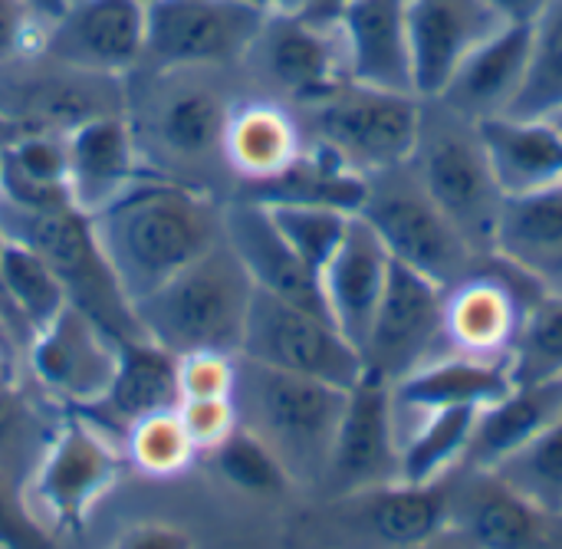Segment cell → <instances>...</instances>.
<instances>
[{"label":"cell","mask_w":562,"mask_h":549,"mask_svg":"<svg viewBox=\"0 0 562 549\" xmlns=\"http://www.w3.org/2000/svg\"><path fill=\"white\" fill-rule=\"evenodd\" d=\"M89 217L128 303L224 240V208L198 188L161 178H135Z\"/></svg>","instance_id":"1"},{"label":"cell","mask_w":562,"mask_h":549,"mask_svg":"<svg viewBox=\"0 0 562 549\" xmlns=\"http://www.w3.org/2000/svg\"><path fill=\"white\" fill-rule=\"evenodd\" d=\"M349 389L277 372L237 356V422L283 464L293 488L319 491Z\"/></svg>","instance_id":"2"},{"label":"cell","mask_w":562,"mask_h":549,"mask_svg":"<svg viewBox=\"0 0 562 549\" xmlns=\"http://www.w3.org/2000/svg\"><path fill=\"white\" fill-rule=\"evenodd\" d=\"M254 283L227 240L132 303L138 329L175 356H240Z\"/></svg>","instance_id":"3"},{"label":"cell","mask_w":562,"mask_h":549,"mask_svg":"<svg viewBox=\"0 0 562 549\" xmlns=\"http://www.w3.org/2000/svg\"><path fill=\"white\" fill-rule=\"evenodd\" d=\"M408 161L461 237L477 254H491L507 198L491 171L477 122L451 112L438 99H425L418 142Z\"/></svg>","instance_id":"4"},{"label":"cell","mask_w":562,"mask_h":549,"mask_svg":"<svg viewBox=\"0 0 562 549\" xmlns=\"http://www.w3.org/2000/svg\"><path fill=\"white\" fill-rule=\"evenodd\" d=\"M0 231L33 247L59 277L69 306L99 323L115 343L128 336H145L135 323L128 296L122 293L99 247L89 214L72 204L53 211H13L0 204Z\"/></svg>","instance_id":"5"},{"label":"cell","mask_w":562,"mask_h":549,"mask_svg":"<svg viewBox=\"0 0 562 549\" xmlns=\"http://www.w3.org/2000/svg\"><path fill=\"white\" fill-rule=\"evenodd\" d=\"M359 217L375 231L389 257L441 290L471 273L487 254H477L448 214L425 191L412 161L379 171L366 181Z\"/></svg>","instance_id":"6"},{"label":"cell","mask_w":562,"mask_h":549,"mask_svg":"<svg viewBox=\"0 0 562 549\" xmlns=\"http://www.w3.org/2000/svg\"><path fill=\"white\" fill-rule=\"evenodd\" d=\"M448 524V484L392 481L339 497H316L300 520V544L316 549H412Z\"/></svg>","instance_id":"7"},{"label":"cell","mask_w":562,"mask_h":549,"mask_svg":"<svg viewBox=\"0 0 562 549\" xmlns=\"http://www.w3.org/2000/svg\"><path fill=\"white\" fill-rule=\"evenodd\" d=\"M422 105L415 92H395L346 79L326 99L306 109L310 142L329 148L352 171L372 178L412 158Z\"/></svg>","instance_id":"8"},{"label":"cell","mask_w":562,"mask_h":549,"mask_svg":"<svg viewBox=\"0 0 562 549\" xmlns=\"http://www.w3.org/2000/svg\"><path fill=\"white\" fill-rule=\"evenodd\" d=\"M267 23L254 0H145V56L151 72L227 66L247 56Z\"/></svg>","instance_id":"9"},{"label":"cell","mask_w":562,"mask_h":549,"mask_svg":"<svg viewBox=\"0 0 562 549\" xmlns=\"http://www.w3.org/2000/svg\"><path fill=\"white\" fill-rule=\"evenodd\" d=\"M240 359L339 389H352L362 379L359 349L329 316L277 300L263 290H254Z\"/></svg>","instance_id":"10"},{"label":"cell","mask_w":562,"mask_h":549,"mask_svg":"<svg viewBox=\"0 0 562 549\" xmlns=\"http://www.w3.org/2000/svg\"><path fill=\"white\" fill-rule=\"evenodd\" d=\"M125 458L109 432L82 412H72L53 432L30 484V501L43 524L79 534L95 504L119 484Z\"/></svg>","instance_id":"11"},{"label":"cell","mask_w":562,"mask_h":549,"mask_svg":"<svg viewBox=\"0 0 562 549\" xmlns=\"http://www.w3.org/2000/svg\"><path fill=\"white\" fill-rule=\"evenodd\" d=\"M540 293L517 267L487 254L471 273L445 287V349L510 366L524 316Z\"/></svg>","instance_id":"12"},{"label":"cell","mask_w":562,"mask_h":549,"mask_svg":"<svg viewBox=\"0 0 562 549\" xmlns=\"http://www.w3.org/2000/svg\"><path fill=\"white\" fill-rule=\"evenodd\" d=\"M445 352V290L392 260L382 303L359 349L362 372L395 385Z\"/></svg>","instance_id":"13"},{"label":"cell","mask_w":562,"mask_h":549,"mask_svg":"<svg viewBox=\"0 0 562 549\" xmlns=\"http://www.w3.org/2000/svg\"><path fill=\"white\" fill-rule=\"evenodd\" d=\"M398 481V425L392 385L362 372L349 389L316 497H339Z\"/></svg>","instance_id":"14"},{"label":"cell","mask_w":562,"mask_h":549,"mask_svg":"<svg viewBox=\"0 0 562 549\" xmlns=\"http://www.w3.org/2000/svg\"><path fill=\"white\" fill-rule=\"evenodd\" d=\"M43 46L66 69L119 79L145 56V0H69Z\"/></svg>","instance_id":"15"},{"label":"cell","mask_w":562,"mask_h":549,"mask_svg":"<svg viewBox=\"0 0 562 549\" xmlns=\"http://www.w3.org/2000/svg\"><path fill=\"white\" fill-rule=\"evenodd\" d=\"M448 527L481 549H543L557 514L527 501L497 471L461 464L445 478Z\"/></svg>","instance_id":"16"},{"label":"cell","mask_w":562,"mask_h":549,"mask_svg":"<svg viewBox=\"0 0 562 549\" xmlns=\"http://www.w3.org/2000/svg\"><path fill=\"white\" fill-rule=\"evenodd\" d=\"M115 346L99 323L66 306L49 326L33 333L30 369L53 399L82 412L105 395L115 372Z\"/></svg>","instance_id":"17"},{"label":"cell","mask_w":562,"mask_h":549,"mask_svg":"<svg viewBox=\"0 0 562 549\" xmlns=\"http://www.w3.org/2000/svg\"><path fill=\"white\" fill-rule=\"evenodd\" d=\"M250 53H257L263 76L303 109L316 105L349 79L339 33L319 30L296 13H267Z\"/></svg>","instance_id":"18"},{"label":"cell","mask_w":562,"mask_h":549,"mask_svg":"<svg viewBox=\"0 0 562 549\" xmlns=\"http://www.w3.org/2000/svg\"><path fill=\"white\" fill-rule=\"evenodd\" d=\"M504 20L487 0H408L412 79L418 99H435L454 69L497 30Z\"/></svg>","instance_id":"19"},{"label":"cell","mask_w":562,"mask_h":549,"mask_svg":"<svg viewBox=\"0 0 562 549\" xmlns=\"http://www.w3.org/2000/svg\"><path fill=\"white\" fill-rule=\"evenodd\" d=\"M178 402V356L148 336H128L115 346V372L105 395L82 408V415L92 418L102 432H119L125 438L135 422L158 412H175Z\"/></svg>","instance_id":"20"},{"label":"cell","mask_w":562,"mask_h":549,"mask_svg":"<svg viewBox=\"0 0 562 549\" xmlns=\"http://www.w3.org/2000/svg\"><path fill=\"white\" fill-rule=\"evenodd\" d=\"M224 240L244 264L254 290L326 316L319 277L280 237L263 204L240 198L224 208Z\"/></svg>","instance_id":"21"},{"label":"cell","mask_w":562,"mask_h":549,"mask_svg":"<svg viewBox=\"0 0 562 549\" xmlns=\"http://www.w3.org/2000/svg\"><path fill=\"white\" fill-rule=\"evenodd\" d=\"M527 63L530 23H504L454 69L435 99L471 122L510 115L527 79Z\"/></svg>","instance_id":"22"},{"label":"cell","mask_w":562,"mask_h":549,"mask_svg":"<svg viewBox=\"0 0 562 549\" xmlns=\"http://www.w3.org/2000/svg\"><path fill=\"white\" fill-rule=\"evenodd\" d=\"M392 273V257L375 237V231L356 214L339 250L319 273L323 306L336 329L362 349L372 316L382 303L385 283Z\"/></svg>","instance_id":"23"},{"label":"cell","mask_w":562,"mask_h":549,"mask_svg":"<svg viewBox=\"0 0 562 549\" xmlns=\"http://www.w3.org/2000/svg\"><path fill=\"white\" fill-rule=\"evenodd\" d=\"M63 142L69 201L82 214L102 211L138 178L135 135L119 112H102L72 125L63 132Z\"/></svg>","instance_id":"24"},{"label":"cell","mask_w":562,"mask_h":549,"mask_svg":"<svg viewBox=\"0 0 562 549\" xmlns=\"http://www.w3.org/2000/svg\"><path fill=\"white\" fill-rule=\"evenodd\" d=\"M346 76L362 86L415 92L408 0H356L336 26Z\"/></svg>","instance_id":"25"},{"label":"cell","mask_w":562,"mask_h":549,"mask_svg":"<svg viewBox=\"0 0 562 549\" xmlns=\"http://www.w3.org/2000/svg\"><path fill=\"white\" fill-rule=\"evenodd\" d=\"M491 254L517 267L543 293H562V181L504 201Z\"/></svg>","instance_id":"26"},{"label":"cell","mask_w":562,"mask_h":549,"mask_svg":"<svg viewBox=\"0 0 562 549\" xmlns=\"http://www.w3.org/2000/svg\"><path fill=\"white\" fill-rule=\"evenodd\" d=\"M504 198H527L562 181V132L553 119L497 115L477 122Z\"/></svg>","instance_id":"27"},{"label":"cell","mask_w":562,"mask_h":549,"mask_svg":"<svg viewBox=\"0 0 562 549\" xmlns=\"http://www.w3.org/2000/svg\"><path fill=\"white\" fill-rule=\"evenodd\" d=\"M514 385L507 362H481L445 352L392 385L395 418L448 408H484Z\"/></svg>","instance_id":"28"},{"label":"cell","mask_w":562,"mask_h":549,"mask_svg":"<svg viewBox=\"0 0 562 549\" xmlns=\"http://www.w3.org/2000/svg\"><path fill=\"white\" fill-rule=\"evenodd\" d=\"M562 412V379L557 382H530L510 385L504 395L487 402L471 432L468 458L471 468H501L524 445H530Z\"/></svg>","instance_id":"29"},{"label":"cell","mask_w":562,"mask_h":549,"mask_svg":"<svg viewBox=\"0 0 562 549\" xmlns=\"http://www.w3.org/2000/svg\"><path fill=\"white\" fill-rule=\"evenodd\" d=\"M366 175L352 171L329 148L306 142L303 152L273 178L247 184L240 198L257 204H300V208H333L342 214H359L366 201Z\"/></svg>","instance_id":"30"},{"label":"cell","mask_w":562,"mask_h":549,"mask_svg":"<svg viewBox=\"0 0 562 549\" xmlns=\"http://www.w3.org/2000/svg\"><path fill=\"white\" fill-rule=\"evenodd\" d=\"M0 204L13 211H53L72 204L63 132L23 128L0 145Z\"/></svg>","instance_id":"31"},{"label":"cell","mask_w":562,"mask_h":549,"mask_svg":"<svg viewBox=\"0 0 562 549\" xmlns=\"http://www.w3.org/2000/svg\"><path fill=\"white\" fill-rule=\"evenodd\" d=\"M306 138L293 112L280 102H244L231 109L224 128V155L231 168L247 181H267L280 175L300 152Z\"/></svg>","instance_id":"32"},{"label":"cell","mask_w":562,"mask_h":549,"mask_svg":"<svg viewBox=\"0 0 562 549\" xmlns=\"http://www.w3.org/2000/svg\"><path fill=\"white\" fill-rule=\"evenodd\" d=\"M481 408L425 412L395 418L398 425V481L435 484L458 471L468 458L474 418Z\"/></svg>","instance_id":"33"},{"label":"cell","mask_w":562,"mask_h":549,"mask_svg":"<svg viewBox=\"0 0 562 549\" xmlns=\"http://www.w3.org/2000/svg\"><path fill=\"white\" fill-rule=\"evenodd\" d=\"M231 105L207 86H175L158 112L155 128L165 148L181 158H201L224 145Z\"/></svg>","instance_id":"34"},{"label":"cell","mask_w":562,"mask_h":549,"mask_svg":"<svg viewBox=\"0 0 562 549\" xmlns=\"http://www.w3.org/2000/svg\"><path fill=\"white\" fill-rule=\"evenodd\" d=\"M0 293L26 320L30 333H40L43 326H49L69 306V296L59 277L53 273V267L33 247L7 234L0 247Z\"/></svg>","instance_id":"35"},{"label":"cell","mask_w":562,"mask_h":549,"mask_svg":"<svg viewBox=\"0 0 562 549\" xmlns=\"http://www.w3.org/2000/svg\"><path fill=\"white\" fill-rule=\"evenodd\" d=\"M562 112V0H553L530 23L527 79L510 115L553 119Z\"/></svg>","instance_id":"36"},{"label":"cell","mask_w":562,"mask_h":549,"mask_svg":"<svg viewBox=\"0 0 562 549\" xmlns=\"http://www.w3.org/2000/svg\"><path fill=\"white\" fill-rule=\"evenodd\" d=\"M510 379L517 385L562 379V293H540L530 303L510 352Z\"/></svg>","instance_id":"37"},{"label":"cell","mask_w":562,"mask_h":549,"mask_svg":"<svg viewBox=\"0 0 562 549\" xmlns=\"http://www.w3.org/2000/svg\"><path fill=\"white\" fill-rule=\"evenodd\" d=\"M214 471L224 484L250 497H280L293 491L290 474L283 471L280 458L244 425H237L217 448L207 451Z\"/></svg>","instance_id":"38"},{"label":"cell","mask_w":562,"mask_h":549,"mask_svg":"<svg viewBox=\"0 0 562 549\" xmlns=\"http://www.w3.org/2000/svg\"><path fill=\"white\" fill-rule=\"evenodd\" d=\"M494 471L537 507L562 514V412Z\"/></svg>","instance_id":"39"},{"label":"cell","mask_w":562,"mask_h":549,"mask_svg":"<svg viewBox=\"0 0 562 549\" xmlns=\"http://www.w3.org/2000/svg\"><path fill=\"white\" fill-rule=\"evenodd\" d=\"M194 458L198 448L191 445L178 408L148 415L125 432V461L145 478H178Z\"/></svg>","instance_id":"40"},{"label":"cell","mask_w":562,"mask_h":549,"mask_svg":"<svg viewBox=\"0 0 562 549\" xmlns=\"http://www.w3.org/2000/svg\"><path fill=\"white\" fill-rule=\"evenodd\" d=\"M280 237L293 247V254L319 277L323 267L339 250L356 214H342L333 208H300V204H263Z\"/></svg>","instance_id":"41"},{"label":"cell","mask_w":562,"mask_h":549,"mask_svg":"<svg viewBox=\"0 0 562 549\" xmlns=\"http://www.w3.org/2000/svg\"><path fill=\"white\" fill-rule=\"evenodd\" d=\"M237 356L227 352H188L178 356L181 399H234Z\"/></svg>","instance_id":"42"},{"label":"cell","mask_w":562,"mask_h":549,"mask_svg":"<svg viewBox=\"0 0 562 549\" xmlns=\"http://www.w3.org/2000/svg\"><path fill=\"white\" fill-rule=\"evenodd\" d=\"M178 418H181L191 445L198 448V455L217 448L240 425L234 399H181Z\"/></svg>","instance_id":"43"},{"label":"cell","mask_w":562,"mask_h":549,"mask_svg":"<svg viewBox=\"0 0 562 549\" xmlns=\"http://www.w3.org/2000/svg\"><path fill=\"white\" fill-rule=\"evenodd\" d=\"M40 16L23 3V0H0V66L33 56L43 46L40 33Z\"/></svg>","instance_id":"44"},{"label":"cell","mask_w":562,"mask_h":549,"mask_svg":"<svg viewBox=\"0 0 562 549\" xmlns=\"http://www.w3.org/2000/svg\"><path fill=\"white\" fill-rule=\"evenodd\" d=\"M0 549H56L53 537L0 478Z\"/></svg>","instance_id":"45"},{"label":"cell","mask_w":562,"mask_h":549,"mask_svg":"<svg viewBox=\"0 0 562 549\" xmlns=\"http://www.w3.org/2000/svg\"><path fill=\"white\" fill-rule=\"evenodd\" d=\"M112 549H194L191 537L171 524H135Z\"/></svg>","instance_id":"46"},{"label":"cell","mask_w":562,"mask_h":549,"mask_svg":"<svg viewBox=\"0 0 562 549\" xmlns=\"http://www.w3.org/2000/svg\"><path fill=\"white\" fill-rule=\"evenodd\" d=\"M352 3L356 0H306L296 16L306 20V23H313V26H319V30H336L339 20L346 16V10Z\"/></svg>","instance_id":"47"},{"label":"cell","mask_w":562,"mask_h":549,"mask_svg":"<svg viewBox=\"0 0 562 549\" xmlns=\"http://www.w3.org/2000/svg\"><path fill=\"white\" fill-rule=\"evenodd\" d=\"M504 23H533L553 0H487Z\"/></svg>","instance_id":"48"},{"label":"cell","mask_w":562,"mask_h":549,"mask_svg":"<svg viewBox=\"0 0 562 549\" xmlns=\"http://www.w3.org/2000/svg\"><path fill=\"white\" fill-rule=\"evenodd\" d=\"M412 549H481L474 540H468L461 530H454V527H441L435 537H428L425 544H418V547H412Z\"/></svg>","instance_id":"49"},{"label":"cell","mask_w":562,"mask_h":549,"mask_svg":"<svg viewBox=\"0 0 562 549\" xmlns=\"http://www.w3.org/2000/svg\"><path fill=\"white\" fill-rule=\"evenodd\" d=\"M43 23H53L66 7H69V0H23Z\"/></svg>","instance_id":"50"},{"label":"cell","mask_w":562,"mask_h":549,"mask_svg":"<svg viewBox=\"0 0 562 549\" xmlns=\"http://www.w3.org/2000/svg\"><path fill=\"white\" fill-rule=\"evenodd\" d=\"M16 422V412H13V389L10 392H0V438L13 428Z\"/></svg>","instance_id":"51"},{"label":"cell","mask_w":562,"mask_h":549,"mask_svg":"<svg viewBox=\"0 0 562 549\" xmlns=\"http://www.w3.org/2000/svg\"><path fill=\"white\" fill-rule=\"evenodd\" d=\"M257 7H263L267 13H300L306 0H254Z\"/></svg>","instance_id":"52"},{"label":"cell","mask_w":562,"mask_h":549,"mask_svg":"<svg viewBox=\"0 0 562 549\" xmlns=\"http://www.w3.org/2000/svg\"><path fill=\"white\" fill-rule=\"evenodd\" d=\"M543 549H562V514L553 517L550 534H547V540H543Z\"/></svg>","instance_id":"53"},{"label":"cell","mask_w":562,"mask_h":549,"mask_svg":"<svg viewBox=\"0 0 562 549\" xmlns=\"http://www.w3.org/2000/svg\"><path fill=\"white\" fill-rule=\"evenodd\" d=\"M553 122H557V128L562 132V112H560V115H553Z\"/></svg>","instance_id":"54"},{"label":"cell","mask_w":562,"mask_h":549,"mask_svg":"<svg viewBox=\"0 0 562 549\" xmlns=\"http://www.w3.org/2000/svg\"><path fill=\"white\" fill-rule=\"evenodd\" d=\"M0 247H3V231H0Z\"/></svg>","instance_id":"55"},{"label":"cell","mask_w":562,"mask_h":549,"mask_svg":"<svg viewBox=\"0 0 562 549\" xmlns=\"http://www.w3.org/2000/svg\"><path fill=\"white\" fill-rule=\"evenodd\" d=\"M300 549H316V547H303V544H300Z\"/></svg>","instance_id":"56"}]
</instances>
